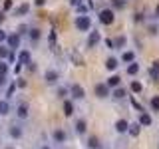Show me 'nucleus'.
<instances>
[{
    "mask_svg": "<svg viewBox=\"0 0 159 149\" xmlns=\"http://www.w3.org/2000/svg\"><path fill=\"white\" fill-rule=\"evenodd\" d=\"M76 28L82 30V32H88V30L92 28V20H89V16H78L76 18Z\"/></svg>",
    "mask_w": 159,
    "mask_h": 149,
    "instance_id": "1",
    "label": "nucleus"
},
{
    "mask_svg": "<svg viewBox=\"0 0 159 149\" xmlns=\"http://www.w3.org/2000/svg\"><path fill=\"white\" fill-rule=\"evenodd\" d=\"M99 22L102 24H111L113 22V12L111 10H99Z\"/></svg>",
    "mask_w": 159,
    "mask_h": 149,
    "instance_id": "2",
    "label": "nucleus"
},
{
    "mask_svg": "<svg viewBox=\"0 0 159 149\" xmlns=\"http://www.w3.org/2000/svg\"><path fill=\"white\" fill-rule=\"evenodd\" d=\"M99 40H102V36H99V32H89V36H88V46L89 48H93V46H98L99 44Z\"/></svg>",
    "mask_w": 159,
    "mask_h": 149,
    "instance_id": "3",
    "label": "nucleus"
},
{
    "mask_svg": "<svg viewBox=\"0 0 159 149\" xmlns=\"http://www.w3.org/2000/svg\"><path fill=\"white\" fill-rule=\"evenodd\" d=\"M70 92H72V96L76 97V99H82L84 96H86V92H84V88L80 86V84H74V86L70 88Z\"/></svg>",
    "mask_w": 159,
    "mask_h": 149,
    "instance_id": "4",
    "label": "nucleus"
},
{
    "mask_svg": "<svg viewBox=\"0 0 159 149\" xmlns=\"http://www.w3.org/2000/svg\"><path fill=\"white\" fill-rule=\"evenodd\" d=\"M96 96L98 97L109 96V86H107V84H98V86H96Z\"/></svg>",
    "mask_w": 159,
    "mask_h": 149,
    "instance_id": "5",
    "label": "nucleus"
},
{
    "mask_svg": "<svg viewBox=\"0 0 159 149\" xmlns=\"http://www.w3.org/2000/svg\"><path fill=\"white\" fill-rule=\"evenodd\" d=\"M6 40H8L10 50H16L20 46V36H18V34H10V36H6Z\"/></svg>",
    "mask_w": 159,
    "mask_h": 149,
    "instance_id": "6",
    "label": "nucleus"
},
{
    "mask_svg": "<svg viewBox=\"0 0 159 149\" xmlns=\"http://www.w3.org/2000/svg\"><path fill=\"white\" fill-rule=\"evenodd\" d=\"M151 123H153V119H151V115H149L147 111L139 113V125H151Z\"/></svg>",
    "mask_w": 159,
    "mask_h": 149,
    "instance_id": "7",
    "label": "nucleus"
},
{
    "mask_svg": "<svg viewBox=\"0 0 159 149\" xmlns=\"http://www.w3.org/2000/svg\"><path fill=\"white\" fill-rule=\"evenodd\" d=\"M8 131H10V135H12L14 139L22 137V127H20V125H10V129H8Z\"/></svg>",
    "mask_w": 159,
    "mask_h": 149,
    "instance_id": "8",
    "label": "nucleus"
},
{
    "mask_svg": "<svg viewBox=\"0 0 159 149\" xmlns=\"http://www.w3.org/2000/svg\"><path fill=\"white\" fill-rule=\"evenodd\" d=\"M46 82L48 84H56L58 82V72H56V70H50V72H46Z\"/></svg>",
    "mask_w": 159,
    "mask_h": 149,
    "instance_id": "9",
    "label": "nucleus"
},
{
    "mask_svg": "<svg viewBox=\"0 0 159 149\" xmlns=\"http://www.w3.org/2000/svg\"><path fill=\"white\" fill-rule=\"evenodd\" d=\"M54 139H56L58 143H64L66 141V131H64V129H56V131H54Z\"/></svg>",
    "mask_w": 159,
    "mask_h": 149,
    "instance_id": "10",
    "label": "nucleus"
},
{
    "mask_svg": "<svg viewBox=\"0 0 159 149\" xmlns=\"http://www.w3.org/2000/svg\"><path fill=\"white\" fill-rule=\"evenodd\" d=\"M127 127H129V123L125 121V119H119V121L116 123V129H117L119 133H125V131H127Z\"/></svg>",
    "mask_w": 159,
    "mask_h": 149,
    "instance_id": "11",
    "label": "nucleus"
},
{
    "mask_svg": "<svg viewBox=\"0 0 159 149\" xmlns=\"http://www.w3.org/2000/svg\"><path fill=\"white\" fill-rule=\"evenodd\" d=\"M18 117L20 119H26L28 117V106H24V103H20V106H18Z\"/></svg>",
    "mask_w": 159,
    "mask_h": 149,
    "instance_id": "12",
    "label": "nucleus"
},
{
    "mask_svg": "<svg viewBox=\"0 0 159 149\" xmlns=\"http://www.w3.org/2000/svg\"><path fill=\"white\" fill-rule=\"evenodd\" d=\"M151 78L155 79V82H159V62H153V66H151Z\"/></svg>",
    "mask_w": 159,
    "mask_h": 149,
    "instance_id": "13",
    "label": "nucleus"
},
{
    "mask_svg": "<svg viewBox=\"0 0 159 149\" xmlns=\"http://www.w3.org/2000/svg\"><path fill=\"white\" fill-rule=\"evenodd\" d=\"M127 131H129V135H131V137H137L139 135V123H131V125L127 127Z\"/></svg>",
    "mask_w": 159,
    "mask_h": 149,
    "instance_id": "14",
    "label": "nucleus"
},
{
    "mask_svg": "<svg viewBox=\"0 0 159 149\" xmlns=\"http://www.w3.org/2000/svg\"><path fill=\"white\" fill-rule=\"evenodd\" d=\"M137 72H139V64L137 62H131V64H129V68H127V74H129V76H135Z\"/></svg>",
    "mask_w": 159,
    "mask_h": 149,
    "instance_id": "15",
    "label": "nucleus"
},
{
    "mask_svg": "<svg viewBox=\"0 0 159 149\" xmlns=\"http://www.w3.org/2000/svg\"><path fill=\"white\" fill-rule=\"evenodd\" d=\"M121 60H123V62H127V64H131L133 60H135V54H133V52H123L121 54Z\"/></svg>",
    "mask_w": 159,
    "mask_h": 149,
    "instance_id": "16",
    "label": "nucleus"
},
{
    "mask_svg": "<svg viewBox=\"0 0 159 149\" xmlns=\"http://www.w3.org/2000/svg\"><path fill=\"white\" fill-rule=\"evenodd\" d=\"M30 62V52H20V58H18V64H28Z\"/></svg>",
    "mask_w": 159,
    "mask_h": 149,
    "instance_id": "17",
    "label": "nucleus"
},
{
    "mask_svg": "<svg viewBox=\"0 0 159 149\" xmlns=\"http://www.w3.org/2000/svg\"><path fill=\"white\" fill-rule=\"evenodd\" d=\"M106 68L113 72V70L117 68V60H116V58H107V60H106Z\"/></svg>",
    "mask_w": 159,
    "mask_h": 149,
    "instance_id": "18",
    "label": "nucleus"
},
{
    "mask_svg": "<svg viewBox=\"0 0 159 149\" xmlns=\"http://www.w3.org/2000/svg\"><path fill=\"white\" fill-rule=\"evenodd\" d=\"M119 84H121V78H119V76H111V78L107 79V86H111V88L119 86Z\"/></svg>",
    "mask_w": 159,
    "mask_h": 149,
    "instance_id": "19",
    "label": "nucleus"
},
{
    "mask_svg": "<svg viewBox=\"0 0 159 149\" xmlns=\"http://www.w3.org/2000/svg\"><path fill=\"white\" fill-rule=\"evenodd\" d=\"M76 131L78 133H86V121H84V119H78L76 121Z\"/></svg>",
    "mask_w": 159,
    "mask_h": 149,
    "instance_id": "20",
    "label": "nucleus"
},
{
    "mask_svg": "<svg viewBox=\"0 0 159 149\" xmlns=\"http://www.w3.org/2000/svg\"><path fill=\"white\" fill-rule=\"evenodd\" d=\"M88 147H89V149H98V147H99L98 137H89V139H88Z\"/></svg>",
    "mask_w": 159,
    "mask_h": 149,
    "instance_id": "21",
    "label": "nucleus"
},
{
    "mask_svg": "<svg viewBox=\"0 0 159 149\" xmlns=\"http://www.w3.org/2000/svg\"><path fill=\"white\" fill-rule=\"evenodd\" d=\"M64 113H66V115H72V113H74V106H72V102H66V103H64Z\"/></svg>",
    "mask_w": 159,
    "mask_h": 149,
    "instance_id": "22",
    "label": "nucleus"
},
{
    "mask_svg": "<svg viewBox=\"0 0 159 149\" xmlns=\"http://www.w3.org/2000/svg\"><path fill=\"white\" fill-rule=\"evenodd\" d=\"M30 38H32L34 42H38V40H40V30L38 28H32V30H30Z\"/></svg>",
    "mask_w": 159,
    "mask_h": 149,
    "instance_id": "23",
    "label": "nucleus"
},
{
    "mask_svg": "<svg viewBox=\"0 0 159 149\" xmlns=\"http://www.w3.org/2000/svg\"><path fill=\"white\" fill-rule=\"evenodd\" d=\"M10 111V106L6 102H0V113H4V115H6V113Z\"/></svg>",
    "mask_w": 159,
    "mask_h": 149,
    "instance_id": "24",
    "label": "nucleus"
},
{
    "mask_svg": "<svg viewBox=\"0 0 159 149\" xmlns=\"http://www.w3.org/2000/svg\"><path fill=\"white\" fill-rule=\"evenodd\" d=\"M151 107L155 109V111H159V96H153L151 97Z\"/></svg>",
    "mask_w": 159,
    "mask_h": 149,
    "instance_id": "25",
    "label": "nucleus"
},
{
    "mask_svg": "<svg viewBox=\"0 0 159 149\" xmlns=\"http://www.w3.org/2000/svg\"><path fill=\"white\" fill-rule=\"evenodd\" d=\"M111 6L113 8H123L125 6V0H111Z\"/></svg>",
    "mask_w": 159,
    "mask_h": 149,
    "instance_id": "26",
    "label": "nucleus"
},
{
    "mask_svg": "<svg viewBox=\"0 0 159 149\" xmlns=\"http://www.w3.org/2000/svg\"><path fill=\"white\" fill-rule=\"evenodd\" d=\"M6 74H8V64L0 62V76H6Z\"/></svg>",
    "mask_w": 159,
    "mask_h": 149,
    "instance_id": "27",
    "label": "nucleus"
},
{
    "mask_svg": "<svg viewBox=\"0 0 159 149\" xmlns=\"http://www.w3.org/2000/svg\"><path fill=\"white\" fill-rule=\"evenodd\" d=\"M131 106H133V107H135V109H137V111H139V113H141V111H143V107H141V103H139V102H137V99H135V97H131Z\"/></svg>",
    "mask_w": 159,
    "mask_h": 149,
    "instance_id": "28",
    "label": "nucleus"
},
{
    "mask_svg": "<svg viewBox=\"0 0 159 149\" xmlns=\"http://www.w3.org/2000/svg\"><path fill=\"white\" fill-rule=\"evenodd\" d=\"M131 92L139 93V92H141V84H139V82H131Z\"/></svg>",
    "mask_w": 159,
    "mask_h": 149,
    "instance_id": "29",
    "label": "nucleus"
},
{
    "mask_svg": "<svg viewBox=\"0 0 159 149\" xmlns=\"http://www.w3.org/2000/svg\"><path fill=\"white\" fill-rule=\"evenodd\" d=\"M113 96H116L117 99H121V97H125V89H123V88H119V89H116V93H113Z\"/></svg>",
    "mask_w": 159,
    "mask_h": 149,
    "instance_id": "30",
    "label": "nucleus"
},
{
    "mask_svg": "<svg viewBox=\"0 0 159 149\" xmlns=\"http://www.w3.org/2000/svg\"><path fill=\"white\" fill-rule=\"evenodd\" d=\"M8 54H10V48L0 46V58H8Z\"/></svg>",
    "mask_w": 159,
    "mask_h": 149,
    "instance_id": "31",
    "label": "nucleus"
},
{
    "mask_svg": "<svg viewBox=\"0 0 159 149\" xmlns=\"http://www.w3.org/2000/svg\"><path fill=\"white\" fill-rule=\"evenodd\" d=\"M14 89H16V84H12V86H8V89H6V96H8V97H10V96L14 93Z\"/></svg>",
    "mask_w": 159,
    "mask_h": 149,
    "instance_id": "32",
    "label": "nucleus"
},
{
    "mask_svg": "<svg viewBox=\"0 0 159 149\" xmlns=\"http://www.w3.org/2000/svg\"><path fill=\"white\" fill-rule=\"evenodd\" d=\"M24 12H28V4H22V6L18 8V14H24Z\"/></svg>",
    "mask_w": 159,
    "mask_h": 149,
    "instance_id": "33",
    "label": "nucleus"
},
{
    "mask_svg": "<svg viewBox=\"0 0 159 149\" xmlns=\"http://www.w3.org/2000/svg\"><path fill=\"white\" fill-rule=\"evenodd\" d=\"M116 44H117V46H123V44H125V38H123V36H121V38H117V40H116Z\"/></svg>",
    "mask_w": 159,
    "mask_h": 149,
    "instance_id": "34",
    "label": "nucleus"
},
{
    "mask_svg": "<svg viewBox=\"0 0 159 149\" xmlns=\"http://www.w3.org/2000/svg\"><path fill=\"white\" fill-rule=\"evenodd\" d=\"M12 0H6V2H4V8H6V10H10V8H12Z\"/></svg>",
    "mask_w": 159,
    "mask_h": 149,
    "instance_id": "35",
    "label": "nucleus"
},
{
    "mask_svg": "<svg viewBox=\"0 0 159 149\" xmlns=\"http://www.w3.org/2000/svg\"><path fill=\"white\" fill-rule=\"evenodd\" d=\"M24 86H26V82H24V79H18V82H16V88H24Z\"/></svg>",
    "mask_w": 159,
    "mask_h": 149,
    "instance_id": "36",
    "label": "nucleus"
},
{
    "mask_svg": "<svg viewBox=\"0 0 159 149\" xmlns=\"http://www.w3.org/2000/svg\"><path fill=\"white\" fill-rule=\"evenodd\" d=\"M4 40H6V32H4V30H0V42H4Z\"/></svg>",
    "mask_w": 159,
    "mask_h": 149,
    "instance_id": "37",
    "label": "nucleus"
},
{
    "mask_svg": "<svg viewBox=\"0 0 159 149\" xmlns=\"http://www.w3.org/2000/svg\"><path fill=\"white\" fill-rule=\"evenodd\" d=\"M54 42H56V34L52 32V34H50V44H52V46H54Z\"/></svg>",
    "mask_w": 159,
    "mask_h": 149,
    "instance_id": "38",
    "label": "nucleus"
},
{
    "mask_svg": "<svg viewBox=\"0 0 159 149\" xmlns=\"http://www.w3.org/2000/svg\"><path fill=\"white\" fill-rule=\"evenodd\" d=\"M6 84V76H0V86H4Z\"/></svg>",
    "mask_w": 159,
    "mask_h": 149,
    "instance_id": "39",
    "label": "nucleus"
},
{
    "mask_svg": "<svg viewBox=\"0 0 159 149\" xmlns=\"http://www.w3.org/2000/svg\"><path fill=\"white\" fill-rule=\"evenodd\" d=\"M44 2H46V0H36V6H42Z\"/></svg>",
    "mask_w": 159,
    "mask_h": 149,
    "instance_id": "40",
    "label": "nucleus"
},
{
    "mask_svg": "<svg viewBox=\"0 0 159 149\" xmlns=\"http://www.w3.org/2000/svg\"><path fill=\"white\" fill-rule=\"evenodd\" d=\"M155 16L159 18V4H157V8H155Z\"/></svg>",
    "mask_w": 159,
    "mask_h": 149,
    "instance_id": "41",
    "label": "nucleus"
},
{
    "mask_svg": "<svg viewBox=\"0 0 159 149\" xmlns=\"http://www.w3.org/2000/svg\"><path fill=\"white\" fill-rule=\"evenodd\" d=\"M2 22H4V14L0 12V24H2Z\"/></svg>",
    "mask_w": 159,
    "mask_h": 149,
    "instance_id": "42",
    "label": "nucleus"
},
{
    "mask_svg": "<svg viewBox=\"0 0 159 149\" xmlns=\"http://www.w3.org/2000/svg\"><path fill=\"white\" fill-rule=\"evenodd\" d=\"M40 149H50V147H48V145H42V147H40Z\"/></svg>",
    "mask_w": 159,
    "mask_h": 149,
    "instance_id": "43",
    "label": "nucleus"
},
{
    "mask_svg": "<svg viewBox=\"0 0 159 149\" xmlns=\"http://www.w3.org/2000/svg\"><path fill=\"white\" fill-rule=\"evenodd\" d=\"M8 149H10V147H8Z\"/></svg>",
    "mask_w": 159,
    "mask_h": 149,
    "instance_id": "44",
    "label": "nucleus"
}]
</instances>
